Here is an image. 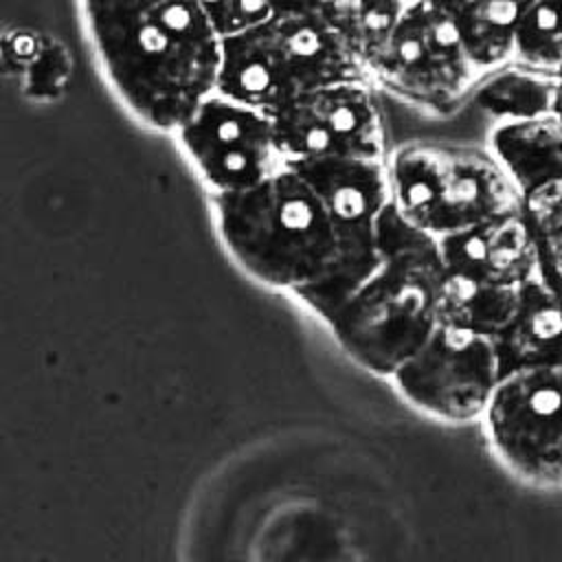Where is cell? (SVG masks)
<instances>
[{
    "mask_svg": "<svg viewBox=\"0 0 562 562\" xmlns=\"http://www.w3.org/2000/svg\"><path fill=\"white\" fill-rule=\"evenodd\" d=\"M490 149L522 195L536 184L562 178V121L553 114L501 121Z\"/></svg>",
    "mask_w": 562,
    "mask_h": 562,
    "instance_id": "obj_14",
    "label": "cell"
},
{
    "mask_svg": "<svg viewBox=\"0 0 562 562\" xmlns=\"http://www.w3.org/2000/svg\"><path fill=\"white\" fill-rule=\"evenodd\" d=\"M406 4L404 0H323L316 11L367 68L391 37Z\"/></svg>",
    "mask_w": 562,
    "mask_h": 562,
    "instance_id": "obj_18",
    "label": "cell"
},
{
    "mask_svg": "<svg viewBox=\"0 0 562 562\" xmlns=\"http://www.w3.org/2000/svg\"><path fill=\"white\" fill-rule=\"evenodd\" d=\"M380 246V263L323 325L351 362L391 380L439 325L446 263L439 237L406 220L393 202L382 220Z\"/></svg>",
    "mask_w": 562,
    "mask_h": 562,
    "instance_id": "obj_2",
    "label": "cell"
},
{
    "mask_svg": "<svg viewBox=\"0 0 562 562\" xmlns=\"http://www.w3.org/2000/svg\"><path fill=\"white\" fill-rule=\"evenodd\" d=\"M367 72L397 97L432 108L454 103L479 77L448 0L408 2Z\"/></svg>",
    "mask_w": 562,
    "mask_h": 562,
    "instance_id": "obj_7",
    "label": "cell"
},
{
    "mask_svg": "<svg viewBox=\"0 0 562 562\" xmlns=\"http://www.w3.org/2000/svg\"><path fill=\"white\" fill-rule=\"evenodd\" d=\"M555 77L544 70L509 61L490 70L485 81L476 88V103L501 121L533 119L551 114Z\"/></svg>",
    "mask_w": 562,
    "mask_h": 562,
    "instance_id": "obj_17",
    "label": "cell"
},
{
    "mask_svg": "<svg viewBox=\"0 0 562 562\" xmlns=\"http://www.w3.org/2000/svg\"><path fill=\"white\" fill-rule=\"evenodd\" d=\"M386 162L393 206L437 237L520 209V193L492 149L408 140Z\"/></svg>",
    "mask_w": 562,
    "mask_h": 562,
    "instance_id": "obj_5",
    "label": "cell"
},
{
    "mask_svg": "<svg viewBox=\"0 0 562 562\" xmlns=\"http://www.w3.org/2000/svg\"><path fill=\"white\" fill-rule=\"evenodd\" d=\"M209 195L246 191L288 165L274 116L220 90L173 132Z\"/></svg>",
    "mask_w": 562,
    "mask_h": 562,
    "instance_id": "obj_8",
    "label": "cell"
},
{
    "mask_svg": "<svg viewBox=\"0 0 562 562\" xmlns=\"http://www.w3.org/2000/svg\"><path fill=\"white\" fill-rule=\"evenodd\" d=\"M90 42L121 103L173 134L217 90L224 37L198 0H81Z\"/></svg>",
    "mask_w": 562,
    "mask_h": 562,
    "instance_id": "obj_1",
    "label": "cell"
},
{
    "mask_svg": "<svg viewBox=\"0 0 562 562\" xmlns=\"http://www.w3.org/2000/svg\"><path fill=\"white\" fill-rule=\"evenodd\" d=\"M373 79H345L305 90L277 110L274 127L288 162L389 158L386 119Z\"/></svg>",
    "mask_w": 562,
    "mask_h": 562,
    "instance_id": "obj_11",
    "label": "cell"
},
{
    "mask_svg": "<svg viewBox=\"0 0 562 562\" xmlns=\"http://www.w3.org/2000/svg\"><path fill=\"white\" fill-rule=\"evenodd\" d=\"M549 75L562 72V0H536L522 18L514 59Z\"/></svg>",
    "mask_w": 562,
    "mask_h": 562,
    "instance_id": "obj_20",
    "label": "cell"
},
{
    "mask_svg": "<svg viewBox=\"0 0 562 562\" xmlns=\"http://www.w3.org/2000/svg\"><path fill=\"white\" fill-rule=\"evenodd\" d=\"M364 77L360 57L318 11H290L224 37L217 90L274 114L305 90Z\"/></svg>",
    "mask_w": 562,
    "mask_h": 562,
    "instance_id": "obj_4",
    "label": "cell"
},
{
    "mask_svg": "<svg viewBox=\"0 0 562 562\" xmlns=\"http://www.w3.org/2000/svg\"><path fill=\"white\" fill-rule=\"evenodd\" d=\"M448 272L522 288L538 277V246L522 209L439 237Z\"/></svg>",
    "mask_w": 562,
    "mask_h": 562,
    "instance_id": "obj_12",
    "label": "cell"
},
{
    "mask_svg": "<svg viewBox=\"0 0 562 562\" xmlns=\"http://www.w3.org/2000/svg\"><path fill=\"white\" fill-rule=\"evenodd\" d=\"M503 373L525 367L562 369V301L533 277L520 288L518 307L496 336Z\"/></svg>",
    "mask_w": 562,
    "mask_h": 562,
    "instance_id": "obj_13",
    "label": "cell"
},
{
    "mask_svg": "<svg viewBox=\"0 0 562 562\" xmlns=\"http://www.w3.org/2000/svg\"><path fill=\"white\" fill-rule=\"evenodd\" d=\"M448 2H452V4H454V7H459V4H461V2H463V0H448Z\"/></svg>",
    "mask_w": 562,
    "mask_h": 562,
    "instance_id": "obj_24",
    "label": "cell"
},
{
    "mask_svg": "<svg viewBox=\"0 0 562 562\" xmlns=\"http://www.w3.org/2000/svg\"><path fill=\"white\" fill-rule=\"evenodd\" d=\"M518 299L520 288L483 283L446 270L439 288V323L496 338L512 321Z\"/></svg>",
    "mask_w": 562,
    "mask_h": 562,
    "instance_id": "obj_16",
    "label": "cell"
},
{
    "mask_svg": "<svg viewBox=\"0 0 562 562\" xmlns=\"http://www.w3.org/2000/svg\"><path fill=\"white\" fill-rule=\"evenodd\" d=\"M494 457L518 479L562 485V369L525 367L503 373L483 415Z\"/></svg>",
    "mask_w": 562,
    "mask_h": 562,
    "instance_id": "obj_10",
    "label": "cell"
},
{
    "mask_svg": "<svg viewBox=\"0 0 562 562\" xmlns=\"http://www.w3.org/2000/svg\"><path fill=\"white\" fill-rule=\"evenodd\" d=\"M226 255L255 281L292 296L318 285L338 261V233L321 189L294 165L263 182L209 195Z\"/></svg>",
    "mask_w": 562,
    "mask_h": 562,
    "instance_id": "obj_3",
    "label": "cell"
},
{
    "mask_svg": "<svg viewBox=\"0 0 562 562\" xmlns=\"http://www.w3.org/2000/svg\"><path fill=\"white\" fill-rule=\"evenodd\" d=\"M325 195L338 233V261L314 288L294 296L321 323L380 263V231L391 206L386 158H323L290 162Z\"/></svg>",
    "mask_w": 562,
    "mask_h": 562,
    "instance_id": "obj_6",
    "label": "cell"
},
{
    "mask_svg": "<svg viewBox=\"0 0 562 562\" xmlns=\"http://www.w3.org/2000/svg\"><path fill=\"white\" fill-rule=\"evenodd\" d=\"M404 2H413V0H404Z\"/></svg>",
    "mask_w": 562,
    "mask_h": 562,
    "instance_id": "obj_25",
    "label": "cell"
},
{
    "mask_svg": "<svg viewBox=\"0 0 562 562\" xmlns=\"http://www.w3.org/2000/svg\"><path fill=\"white\" fill-rule=\"evenodd\" d=\"M222 37L248 31L277 15L272 0H198Z\"/></svg>",
    "mask_w": 562,
    "mask_h": 562,
    "instance_id": "obj_21",
    "label": "cell"
},
{
    "mask_svg": "<svg viewBox=\"0 0 562 562\" xmlns=\"http://www.w3.org/2000/svg\"><path fill=\"white\" fill-rule=\"evenodd\" d=\"M279 13H290V11H316L323 0H272Z\"/></svg>",
    "mask_w": 562,
    "mask_h": 562,
    "instance_id": "obj_22",
    "label": "cell"
},
{
    "mask_svg": "<svg viewBox=\"0 0 562 562\" xmlns=\"http://www.w3.org/2000/svg\"><path fill=\"white\" fill-rule=\"evenodd\" d=\"M501 378L496 338L439 323L391 382L419 413L446 424H468L483 419Z\"/></svg>",
    "mask_w": 562,
    "mask_h": 562,
    "instance_id": "obj_9",
    "label": "cell"
},
{
    "mask_svg": "<svg viewBox=\"0 0 562 562\" xmlns=\"http://www.w3.org/2000/svg\"><path fill=\"white\" fill-rule=\"evenodd\" d=\"M520 209L536 237L538 277L562 301V178L525 191Z\"/></svg>",
    "mask_w": 562,
    "mask_h": 562,
    "instance_id": "obj_19",
    "label": "cell"
},
{
    "mask_svg": "<svg viewBox=\"0 0 562 562\" xmlns=\"http://www.w3.org/2000/svg\"><path fill=\"white\" fill-rule=\"evenodd\" d=\"M551 114L562 121V72L555 77V88H553V103H551Z\"/></svg>",
    "mask_w": 562,
    "mask_h": 562,
    "instance_id": "obj_23",
    "label": "cell"
},
{
    "mask_svg": "<svg viewBox=\"0 0 562 562\" xmlns=\"http://www.w3.org/2000/svg\"><path fill=\"white\" fill-rule=\"evenodd\" d=\"M536 0H463L457 20L470 61L481 72L514 59L516 33Z\"/></svg>",
    "mask_w": 562,
    "mask_h": 562,
    "instance_id": "obj_15",
    "label": "cell"
}]
</instances>
